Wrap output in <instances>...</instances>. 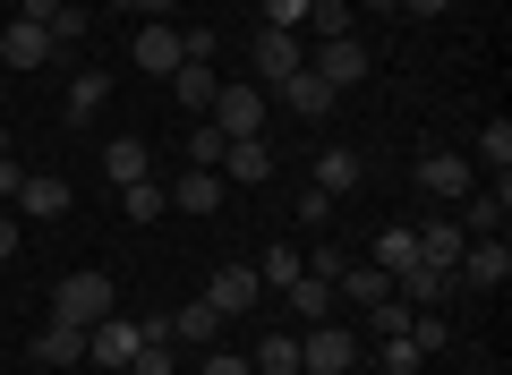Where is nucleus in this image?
Segmentation results:
<instances>
[{
	"instance_id": "nucleus-1",
	"label": "nucleus",
	"mask_w": 512,
	"mask_h": 375,
	"mask_svg": "<svg viewBox=\"0 0 512 375\" xmlns=\"http://www.w3.org/2000/svg\"><path fill=\"white\" fill-rule=\"evenodd\" d=\"M111 307H120V290H111V273H60V290H52V316L60 324H103Z\"/></svg>"
},
{
	"instance_id": "nucleus-2",
	"label": "nucleus",
	"mask_w": 512,
	"mask_h": 375,
	"mask_svg": "<svg viewBox=\"0 0 512 375\" xmlns=\"http://www.w3.org/2000/svg\"><path fill=\"white\" fill-rule=\"evenodd\" d=\"M299 367L308 375H350L359 367V333H350V324H308V333H299Z\"/></svg>"
},
{
	"instance_id": "nucleus-3",
	"label": "nucleus",
	"mask_w": 512,
	"mask_h": 375,
	"mask_svg": "<svg viewBox=\"0 0 512 375\" xmlns=\"http://www.w3.org/2000/svg\"><path fill=\"white\" fill-rule=\"evenodd\" d=\"M248 69H256V86H291V77L308 69V43H299V35H282V26H256Z\"/></svg>"
},
{
	"instance_id": "nucleus-4",
	"label": "nucleus",
	"mask_w": 512,
	"mask_h": 375,
	"mask_svg": "<svg viewBox=\"0 0 512 375\" xmlns=\"http://www.w3.org/2000/svg\"><path fill=\"white\" fill-rule=\"evenodd\" d=\"M146 350V324H128L120 307H111L103 324H86V367H111V375H128V358Z\"/></svg>"
},
{
	"instance_id": "nucleus-5",
	"label": "nucleus",
	"mask_w": 512,
	"mask_h": 375,
	"mask_svg": "<svg viewBox=\"0 0 512 375\" xmlns=\"http://www.w3.org/2000/svg\"><path fill=\"white\" fill-rule=\"evenodd\" d=\"M205 120H214L222 137H265V86H222Z\"/></svg>"
},
{
	"instance_id": "nucleus-6",
	"label": "nucleus",
	"mask_w": 512,
	"mask_h": 375,
	"mask_svg": "<svg viewBox=\"0 0 512 375\" xmlns=\"http://www.w3.org/2000/svg\"><path fill=\"white\" fill-rule=\"evenodd\" d=\"M419 188L436 205H461L478 188V171H470V154H444V145H436V154H419Z\"/></svg>"
},
{
	"instance_id": "nucleus-7",
	"label": "nucleus",
	"mask_w": 512,
	"mask_h": 375,
	"mask_svg": "<svg viewBox=\"0 0 512 375\" xmlns=\"http://www.w3.org/2000/svg\"><path fill=\"white\" fill-rule=\"evenodd\" d=\"M504 214H512V179H504V171H495L487 188L461 197V231H470V239H495V231H504Z\"/></svg>"
},
{
	"instance_id": "nucleus-8",
	"label": "nucleus",
	"mask_w": 512,
	"mask_h": 375,
	"mask_svg": "<svg viewBox=\"0 0 512 375\" xmlns=\"http://www.w3.org/2000/svg\"><path fill=\"white\" fill-rule=\"evenodd\" d=\"M453 273H461L470 290H504V282H512V248H504V231H495V239H470Z\"/></svg>"
},
{
	"instance_id": "nucleus-9",
	"label": "nucleus",
	"mask_w": 512,
	"mask_h": 375,
	"mask_svg": "<svg viewBox=\"0 0 512 375\" xmlns=\"http://www.w3.org/2000/svg\"><path fill=\"white\" fill-rule=\"evenodd\" d=\"M60 43H52V26H35V18H9V35H0V69H43V60H52Z\"/></svg>"
},
{
	"instance_id": "nucleus-10",
	"label": "nucleus",
	"mask_w": 512,
	"mask_h": 375,
	"mask_svg": "<svg viewBox=\"0 0 512 375\" xmlns=\"http://www.w3.org/2000/svg\"><path fill=\"white\" fill-rule=\"evenodd\" d=\"M308 69L325 77L333 94H350V86H359V77H367V52H359V43H350V35H333V43H316V52H308Z\"/></svg>"
},
{
	"instance_id": "nucleus-11",
	"label": "nucleus",
	"mask_w": 512,
	"mask_h": 375,
	"mask_svg": "<svg viewBox=\"0 0 512 375\" xmlns=\"http://www.w3.org/2000/svg\"><path fill=\"white\" fill-rule=\"evenodd\" d=\"M333 299H350V307L367 316V307H384V299H393V273H376L367 256H350V265L333 273Z\"/></svg>"
},
{
	"instance_id": "nucleus-12",
	"label": "nucleus",
	"mask_w": 512,
	"mask_h": 375,
	"mask_svg": "<svg viewBox=\"0 0 512 375\" xmlns=\"http://www.w3.org/2000/svg\"><path fill=\"white\" fill-rule=\"evenodd\" d=\"M205 299H214V316H248V307L265 299V282H256V265H222L214 282H205Z\"/></svg>"
},
{
	"instance_id": "nucleus-13",
	"label": "nucleus",
	"mask_w": 512,
	"mask_h": 375,
	"mask_svg": "<svg viewBox=\"0 0 512 375\" xmlns=\"http://www.w3.org/2000/svg\"><path fill=\"white\" fill-rule=\"evenodd\" d=\"M222 179H231V188L274 179V145H265V137H231V145H222Z\"/></svg>"
},
{
	"instance_id": "nucleus-14",
	"label": "nucleus",
	"mask_w": 512,
	"mask_h": 375,
	"mask_svg": "<svg viewBox=\"0 0 512 375\" xmlns=\"http://www.w3.org/2000/svg\"><path fill=\"white\" fill-rule=\"evenodd\" d=\"M163 86H171V103H180V111H214L222 77H214V60H180V69H171Z\"/></svg>"
},
{
	"instance_id": "nucleus-15",
	"label": "nucleus",
	"mask_w": 512,
	"mask_h": 375,
	"mask_svg": "<svg viewBox=\"0 0 512 375\" xmlns=\"http://www.w3.org/2000/svg\"><path fill=\"white\" fill-rule=\"evenodd\" d=\"M453 290H461V273H444V265H410L402 282H393V299H402V307H444Z\"/></svg>"
},
{
	"instance_id": "nucleus-16",
	"label": "nucleus",
	"mask_w": 512,
	"mask_h": 375,
	"mask_svg": "<svg viewBox=\"0 0 512 375\" xmlns=\"http://www.w3.org/2000/svg\"><path fill=\"white\" fill-rule=\"evenodd\" d=\"M222 188H231L222 171H197V162H188V171L171 179V205H180V214H222Z\"/></svg>"
},
{
	"instance_id": "nucleus-17",
	"label": "nucleus",
	"mask_w": 512,
	"mask_h": 375,
	"mask_svg": "<svg viewBox=\"0 0 512 375\" xmlns=\"http://www.w3.org/2000/svg\"><path fill=\"white\" fill-rule=\"evenodd\" d=\"M128 52H137V69H146V77H171V69H180V26H137V43H128Z\"/></svg>"
},
{
	"instance_id": "nucleus-18",
	"label": "nucleus",
	"mask_w": 512,
	"mask_h": 375,
	"mask_svg": "<svg viewBox=\"0 0 512 375\" xmlns=\"http://www.w3.org/2000/svg\"><path fill=\"white\" fill-rule=\"evenodd\" d=\"M35 367H86V324H43L35 333Z\"/></svg>"
},
{
	"instance_id": "nucleus-19",
	"label": "nucleus",
	"mask_w": 512,
	"mask_h": 375,
	"mask_svg": "<svg viewBox=\"0 0 512 375\" xmlns=\"http://www.w3.org/2000/svg\"><path fill=\"white\" fill-rule=\"evenodd\" d=\"M103 179H111V188H137V179H154L146 137H111V145H103Z\"/></svg>"
},
{
	"instance_id": "nucleus-20",
	"label": "nucleus",
	"mask_w": 512,
	"mask_h": 375,
	"mask_svg": "<svg viewBox=\"0 0 512 375\" xmlns=\"http://www.w3.org/2000/svg\"><path fill=\"white\" fill-rule=\"evenodd\" d=\"M461 248H470V231H461L453 214H427V231H419V265H444V273H453Z\"/></svg>"
},
{
	"instance_id": "nucleus-21",
	"label": "nucleus",
	"mask_w": 512,
	"mask_h": 375,
	"mask_svg": "<svg viewBox=\"0 0 512 375\" xmlns=\"http://www.w3.org/2000/svg\"><path fill=\"white\" fill-rule=\"evenodd\" d=\"M18 214H26V222H60V214H69V179L35 171V179L18 188Z\"/></svg>"
},
{
	"instance_id": "nucleus-22",
	"label": "nucleus",
	"mask_w": 512,
	"mask_h": 375,
	"mask_svg": "<svg viewBox=\"0 0 512 375\" xmlns=\"http://www.w3.org/2000/svg\"><path fill=\"white\" fill-rule=\"evenodd\" d=\"M367 265L402 282V273L419 265V231H410V222H393V231H376V248H367Z\"/></svg>"
},
{
	"instance_id": "nucleus-23",
	"label": "nucleus",
	"mask_w": 512,
	"mask_h": 375,
	"mask_svg": "<svg viewBox=\"0 0 512 375\" xmlns=\"http://www.w3.org/2000/svg\"><path fill=\"white\" fill-rule=\"evenodd\" d=\"M163 324H171V341H197V350H214V341H222V316H214V299H205V290L180 307V316H163Z\"/></svg>"
},
{
	"instance_id": "nucleus-24",
	"label": "nucleus",
	"mask_w": 512,
	"mask_h": 375,
	"mask_svg": "<svg viewBox=\"0 0 512 375\" xmlns=\"http://www.w3.org/2000/svg\"><path fill=\"white\" fill-rule=\"evenodd\" d=\"M282 299H291V316H299V324H325L333 307H342V299H333V282H325V273H299V282L282 290Z\"/></svg>"
},
{
	"instance_id": "nucleus-25",
	"label": "nucleus",
	"mask_w": 512,
	"mask_h": 375,
	"mask_svg": "<svg viewBox=\"0 0 512 375\" xmlns=\"http://www.w3.org/2000/svg\"><path fill=\"white\" fill-rule=\"evenodd\" d=\"M274 94H282V103L299 111V120H325V111H333V86H325V77H316V69H299L291 86H274Z\"/></svg>"
},
{
	"instance_id": "nucleus-26",
	"label": "nucleus",
	"mask_w": 512,
	"mask_h": 375,
	"mask_svg": "<svg viewBox=\"0 0 512 375\" xmlns=\"http://www.w3.org/2000/svg\"><path fill=\"white\" fill-rule=\"evenodd\" d=\"M316 188H325V197L359 188V145H325V154H316Z\"/></svg>"
},
{
	"instance_id": "nucleus-27",
	"label": "nucleus",
	"mask_w": 512,
	"mask_h": 375,
	"mask_svg": "<svg viewBox=\"0 0 512 375\" xmlns=\"http://www.w3.org/2000/svg\"><path fill=\"white\" fill-rule=\"evenodd\" d=\"M248 367H256V375H299V333H265V341L248 350Z\"/></svg>"
},
{
	"instance_id": "nucleus-28",
	"label": "nucleus",
	"mask_w": 512,
	"mask_h": 375,
	"mask_svg": "<svg viewBox=\"0 0 512 375\" xmlns=\"http://www.w3.org/2000/svg\"><path fill=\"white\" fill-rule=\"evenodd\" d=\"M103 103H111V69H77V86H69V111H77V120H94Z\"/></svg>"
},
{
	"instance_id": "nucleus-29",
	"label": "nucleus",
	"mask_w": 512,
	"mask_h": 375,
	"mask_svg": "<svg viewBox=\"0 0 512 375\" xmlns=\"http://www.w3.org/2000/svg\"><path fill=\"white\" fill-rule=\"evenodd\" d=\"M299 273H308V256H299V248H265V265H256V282H265V290H291Z\"/></svg>"
},
{
	"instance_id": "nucleus-30",
	"label": "nucleus",
	"mask_w": 512,
	"mask_h": 375,
	"mask_svg": "<svg viewBox=\"0 0 512 375\" xmlns=\"http://www.w3.org/2000/svg\"><path fill=\"white\" fill-rule=\"evenodd\" d=\"M478 162L487 171H512V120H478Z\"/></svg>"
},
{
	"instance_id": "nucleus-31",
	"label": "nucleus",
	"mask_w": 512,
	"mask_h": 375,
	"mask_svg": "<svg viewBox=\"0 0 512 375\" xmlns=\"http://www.w3.org/2000/svg\"><path fill=\"white\" fill-rule=\"evenodd\" d=\"M376 367H384V375H419L427 358H419V341H410V333H384V350H376Z\"/></svg>"
},
{
	"instance_id": "nucleus-32",
	"label": "nucleus",
	"mask_w": 512,
	"mask_h": 375,
	"mask_svg": "<svg viewBox=\"0 0 512 375\" xmlns=\"http://www.w3.org/2000/svg\"><path fill=\"white\" fill-rule=\"evenodd\" d=\"M308 35H316V43L350 35V0H308Z\"/></svg>"
},
{
	"instance_id": "nucleus-33",
	"label": "nucleus",
	"mask_w": 512,
	"mask_h": 375,
	"mask_svg": "<svg viewBox=\"0 0 512 375\" xmlns=\"http://www.w3.org/2000/svg\"><path fill=\"white\" fill-rule=\"evenodd\" d=\"M222 145H231V137H222L214 120H197V128H188V162H197V171H222Z\"/></svg>"
},
{
	"instance_id": "nucleus-34",
	"label": "nucleus",
	"mask_w": 512,
	"mask_h": 375,
	"mask_svg": "<svg viewBox=\"0 0 512 375\" xmlns=\"http://www.w3.org/2000/svg\"><path fill=\"white\" fill-rule=\"evenodd\" d=\"M120 205H128V222H154L171 205V188H154V179H137V188H120Z\"/></svg>"
},
{
	"instance_id": "nucleus-35",
	"label": "nucleus",
	"mask_w": 512,
	"mask_h": 375,
	"mask_svg": "<svg viewBox=\"0 0 512 375\" xmlns=\"http://www.w3.org/2000/svg\"><path fill=\"white\" fill-rule=\"evenodd\" d=\"M410 316H419V307H402V299H384V307H367V333H410Z\"/></svg>"
},
{
	"instance_id": "nucleus-36",
	"label": "nucleus",
	"mask_w": 512,
	"mask_h": 375,
	"mask_svg": "<svg viewBox=\"0 0 512 375\" xmlns=\"http://www.w3.org/2000/svg\"><path fill=\"white\" fill-rule=\"evenodd\" d=\"M128 375H180V358H171V341H146V350L128 358Z\"/></svg>"
},
{
	"instance_id": "nucleus-37",
	"label": "nucleus",
	"mask_w": 512,
	"mask_h": 375,
	"mask_svg": "<svg viewBox=\"0 0 512 375\" xmlns=\"http://www.w3.org/2000/svg\"><path fill=\"white\" fill-rule=\"evenodd\" d=\"M197 375H256V367H248V350H222V341H214V350H205V367H197Z\"/></svg>"
},
{
	"instance_id": "nucleus-38",
	"label": "nucleus",
	"mask_w": 512,
	"mask_h": 375,
	"mask_svg": "<svg viewBox=\"0 0 512 375\" xmlns=\"http://www.w3.org/2000/svg\"><path fill=\"white\" fill-rule=\"evenodd\" d=\"M265 26H282V35H299V26H308V0H265Z\"/></svg>"
},
{
	"instance_id": "nucleus-39",
	"label": "nucleus",
	"mask_w": 512,
	"mask_h": 375,
	"mask_svg": "<svg viewBox=\"0 0 512 375\" xmlns=\"http://www.w3.org/2000/svg\"><path fill=\"white\" fill-rule=\"evenodd\" d=\"M299 222H308V231H325V222H333V197H325V188H308V197H299Z\"/></svg>"
},
{
	"instance_id": "nucleus-40",
	"label": "nucleus",
	"mask_w": 512,
	"mask_h": 375,
	"mask_svg": "<svg viewBox=\"0 0 512 375\" xmlns=\"http://www.w3.org/2000/svg\"><path fill=\"white\" fill-rule=\"evenodd\" d=\"M128 9H137L146 26H171V9H180V0H128Z\"/></svg>"
},
{
	"instance_id": "nucleus-41",
	"label": "nucleus",
	"mask_w": 512,
	"mask_h": 375,
	"mask_svg": "<svg viewBox=\"0 0 512 375\" xmlns=\"http://www.w3.org/2000/svg\"><path fill=\"white\" fill-rule=\"evenodd\" d=\"M60 9H69V0H18V18H35V26H52Z\"/></svg>"
},
{
	"instance_id": "nucleus-42",
	"label": "nucleus",
	"mask_w": 512,
	"mask_h": 375,
	"mask_svg": "<svg viewBox=\"0 0 512 375\" xmlns=\"http://www.w3.org/2000/svg\"><path fill=\"white\" fill-rule=\"evenodd\" d=\"M18 188H26V179H18V162H9V154H0V197H9V205H18Z\"/></svg>"
},
{
	"instance_id": "nucleus-43",
	"label": "nucleus",
	"mask_w": 512,
	"mask_h": 375,
	"mask_svg": "<svg viewBox=\"0 0 512 375\" xmlns=\"http://www.w3.org/2000/svg\"><path fill=\"white\" fill-rule=\"evenodd\" d=\"M18 256V214H0V265Z\"/></svg>"
},
{
	"instance_id": "nucleus-44",
	"label": "nucleus",
	"mask_w": 512,
	"mask_h": 375,
	"mask_svg": "<svg viewBox=\"0 0 512 375\" xmlns=\"http://www.w3.org/2000/svg\"><path fill=\"white\" fill-rule=\"evenodd\" d=\"M410 18H444V9H453V0H402Z\"/></svg>"
},
{
	"instance_id": "nucleus-45",
	"label": "nucleus",
	"mask_w": 512,
	"mask_h": 375,
	"mask_svg": "<svg viewBox=\"0 0 512 375\" xmlns=\"http://www.w3.org/2000/svg\"><path fill=\"white\" fill-rule=\"evenodd\" d=\"M359 9H402V0H359Z\"/></svg>"
},
{
	"instance_id": "nucleus-46",
	"label": "nucleus",
	"mask_w": 512,
	"mask_h": 375,
	"mask_svg": "<svg viewBox=\"0 0 512 375\" xmlns=\"http://www.w3.org/2000/svg\"><path fill=\"white\" fill-rule=\"evenodd\" d=\"M0 111H9V69H0Z\"/></svg>"
},
{
	"instance_id": "nucleus-47",
	"label": "nucleus",
	"mask_w": 512,
	"mask_h": 375,
	"mask_svg": "<svg viewBox=\"0 0 512 375\" xmlns=\"http://www.w3.org/2000/svg\"><path fill=\"white\" fill-rule=\"evenodd\" d=\"M0 154H9V128H0Z\"/></svg>"
},
{
	"instance_id": "nucleus-48",
	"label": "nucleus",
	"mask_w": 512,
	"mask_h": 375,
	"mask_svg": "<svg viewBox=\"0 0 512 375\" xmlns=\"http://www.w3.org/2000/svg\"><path fill=\"white\" fill-rule=\"evenodd\" d=\"M299 375H308V367H299Z\"/></svg>"
}]
</instances>
